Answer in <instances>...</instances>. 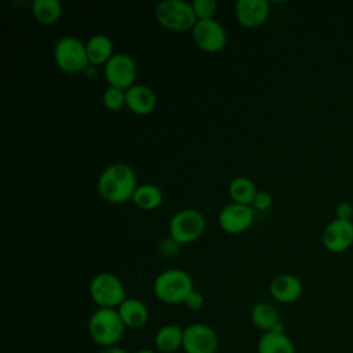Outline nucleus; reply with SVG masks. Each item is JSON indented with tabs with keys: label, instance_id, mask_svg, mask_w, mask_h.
Instances as JSON below:
<instances>
[{
	"label": "nucleus",
	"instance_id": "nucleus-1",
	"mask_svg": "<svg viewBox=\"0 0 353 353\" xmlns=\"http://www.w3.org/2000/svg\"><path fill=\"white\" fill-rule=\"evenodd\" d=\"M137 188V174L127 163L108 165L97 182L99 196L110 204H121L131 200Z\"/></svg>",
	"mask_w": 353,
	"mask_h": 353
},
{
	"label": "nucleus",
	"instance_id": "nucleus-2",
	"mask_svg": "<svg viewBox=\"0 0 353 353\" xmlns=\"http://www.w3.org/2000/svg\"><path fill=\"white\" fill-rule=\"evenodd\" d=\"M193 290L190 274L182 269H167L159 273L153 283L154 295L168 305L185 303Z\"/></svg>",
	"mask_w": 353,
	"mask_h": 353
},
{
	"label": "nucleus",
	"instance_id": "nucleus-3",
	"mask_svg": "<svg viewBox=\"0 0 353 353\" xmlns=\"http://www.w3.org/2000/svg\"><path fill=\"white\" fill-rule=\"evenodd\" d=\"M124 323L117 309L99 307L88 320V332L101 346H114L124 334Z\"/></svg>",
	"mask_w": 353,
	"mask_h": 353
},
{
	"label": "nucleus",
	"instance_id": "nucleus-4",
	"mask_svg": "<svg viewBox=\"0 0 353 353\" xmlns=\"http://www.w3.org/2000/svg\"><path fill=\"white\" fill-rule=\"evenodd\" d=\"M154 17L163 28L174 32L193 29L194 23L197 22L192 3L185 0L160 1L154 8Z\"/></svg>",
	"mask_w": 353,
	"mask_h": 353
},
{
	"label": "nucleus",
	"instance_id": "nucleus-5",
	"mask_svg": "<svg viewBox=\"0 0 353 353\" xmlns=\"http://www.w3.org/2000/svg\"><path fill=\"white\" fill-rule=\"evenodd\" d=\"M171 240L176 244H189L201 237L205 230V218L194 208L176 211L168 223Z\"/></svg>",
	"mask_w": 353,
	"mask_h": 353
},
{
	"label": "nucleus",
	"instance_id": "nucleus-6",
	"mask_svg": "<svg viewBox=\"0 0 353 353\" xmlns=\"http://www.w3.org/2000/svg\"><path fill=\"white\" fill-rule=\"evenodd\" d=\"M54 61L65 73H79L88 68L85 43L74 36H63L54 46Z\"/></svg>",
	"mask_w": 353,
	"mask_h": 353
},
{
	"label": "nucleus",
	"instance_id": "nucleus-7",
	"mask_svg": "<svg viewBox=\"0 0 353 353\" xmlns=\"http://www.w3.org/2000/svg\"><path fill=\"white\" fill-rule=\"evenodd\" d=\"M90 295L99 307L114 309L127 299L121 280L108 272L98 273L90 283Z\"/></svg>",
	"mask_w": 353,
	"mask_h": 353
},
{
	"label": "nucleus",
	"instance_id": "nucleus-8",
	"mask_svg": "<svg viewBox=\"0 0 353 353\" xmlns=\"http://www.w3.org/2000/svg\"><path fill=\"white\" fill-rule=\"evenodd\" d=\"M137 63L124 52H116L103 66V76L109 85L127 90L135 84Z\"/></svg>",
	"mask_w": 353,
	"mask_h": 353
},
{
	"label": "nucleus",
	"instance_id": "nucleus-9",
	"mask_svg": "<svg viewBox=\"0 0 353 353\" xmlns=\"http://www.w3.org/2000/svg\"><path fill=\"white\" fill-rule=\"evenodd\" d=\"M194 44L205 52H218L228 43V33L223 25L215 18L200 19L192 29Z\"/></svg>",
	"mask_w": 353,
	"mask_h": 353
},
{
	"label": "nucleus",
	"instance_id": "nucleus-10",
	"mask_svg": "<svg viewBox=\"0 0 353 353\" xmlns=\"http://www.w3.org/2000/svg\"><path fill=\"white\" fill-rule=\"evenodd\" d=\"M182 347L186 353H215L218 349V336L205 324H190L183 330Z\"/></svg>",
	"mask_w": 353,
	"mask_h": 353
},
{
	"label": "nucleus",
	"instance_id": "nucleus-11",
	"mask_svg": "<svg viewBox=\"0 0 353 353\" xmlns=\"http://www.w3.org/2000/svg\"><path fill=\"white\" fill-rule=\"evenodd\" d=\"M252 221L254 210L250 205L233 201L226 204L218 215V223L221 229L230 234H239L245 232L252 225Z\"/></svg>",
	"mask_w": 353,
	"mask_h": 353
},
{
	"label": "nucleus",
	"instance_id": "nucleus-12",
	"mask_svg": "<svg viewBox=\"0 0 353 353\" xmlns=\"http://www.w3.org/2000/svg\"><path fill=\"white\" fill-rule=\"evenodd\" d=\"M323 245L334 254L343 252L353 245V221L332 219L323 230Z\"/></svg>",
	"mask_w": 353,
	"mask_h": 353
},
{
	"label": "nucleus",
	"instance_id": "nucleus-13",
	"mask_svg": "<svg viewBox=\"0 0 353 353\" xmlns=\"http://www.w3.org/2000/svg\"><path fill=\"white\" fill-rule=\"evenodd\" d=\"M234 14L241 26L259 28L269 19L270 4L266 0H237Z\"/></svg>",
	"mask_w": 353,
	"mask_h": 353
},
{
	"label": "nucleus",
	"instance_id": "nucleus-14",
	"mask_svg": "<svg viewBox=\"0 0 353 353\" xmlns=\"http://www.w3.org/2000/svg\"><path fill=\"white\" fill-rule=\"evenodd\" d=\"M269 292L277 302L292 303L301 298L303 292V284L298 276L283 273L270 281Z\"/></svg>",
	"mask_w": 353,
	"mask_h": 353
},
{
	"label": "nucleus",
	"instance_id": "nucleus-15",
	"mask_svg": "<svg viewBox=\"0 0 353 353\" xmlns=\"http://www.w3.org/2000/svg\"><path fill=\"white\" fill-rule=\"evenodd\" d=\"M125 106L138 116H146L156 108V95L145 84H134L125 90Z\"/></svg>",
	"mask_w": 353,
	"mask_h": 353
},
{
	"label": "nucleus",
	"instance_id": "nucleus-16",
	"mask_svg": "<svg viewBox=\"0 0 353 353\" xmlns=\"http://www.w3.org/2000/svg\"><path fill=\"white\" fill-rule=\"evenodd\" d=\"M85 51L90 65H103L113 57V43L106 34L97 33L91 36L85 43Z\"/></svg>",
	"mask_w": 353,
	"mask_h": 353
},
{
	"label": "nucleus",
	"instance_id": "nucleus-17",
	"mask_svg": "<svg viewBox=\"0 0 353 353\" xmlns=\"http://www.w3.org/2000/svg\"><path fill=\"white\" fill-rule=\"evenodd\" d=\"M117 312L125 327L130 328H141L146 324L149 319L148 307L143 302L135 298H127L117 307Z\"/></svg>",
	"mask_w": 353,
	"mask_h": 353
},
{
	"label": "nucleus",
	"instance_id": "nucleus-18",
	"mask_svg": "<svg viewBox=\"0 0 353 353\" xmlns=\"http://www.w3.org/2000/svg\"><path fill=\"white\" fill-rule=\"evenodd\" d=\"M251 320L259 330L268 331H284L279 319L277 309L269 302H258L251 310Z\"/></svg>",
	"mask_w": 353,
	"mask_h": 353
},
{
	"label": "nucleus",
	"instance_id": "nucleus-19",
	"mask_svg": "<svg viewBox=\"0 0 353 353\" xmlns=\"http://www.w3.org/2000/svg\"><path fill=\"white\" fill-rule=\"evenodd\" d=\"M258 353H295V347L284 331H268L258 342Z\"/></svg>",
	"mask_w": 353,
	"mask_h": 353
},
{
	"label": "nucleus",
	"instance_id": "nucleus-20",
	"mask_svg": "<svg viewBox=\"0 0 353 353\" xmlns=\"http://www.w3.org/2000/svg\"><path fill=\"white\" fill-rule=\"evenodd\" d=\"M228 193L233 203L250 205L258 193L256 186L248 176H234L228 186Z\"/></svg>",
	"mask_w": 353,
	"mask_h": 353
},
{
	"label": "nucleus",
	"instance_id": "nucleus-21",
	"mask_svg": "<svg viewBox=\"0 0 353 353\" xmlns=\"http://www.w3.org/2000/svg\"><path fill=\"white\" fill-rule=\"evenodd\" d=\"M131 200L141 210L152 211V210H156V208H159L161 205V203H163V192H161V189L159 186H156L153 183L138 185V188L135 189Z\"/></svg>",
	"mask_w": 353,
	"mask_h": 353
},
{
	"label": "nucleus",
	"instance_id": "nucleus-22",
	"mask_svg": "<svg viewBox=\"0 0 353 353\" xmlns=\"http://www.w3.org/2000/svg\"><path fill=\"white\" fill-rule=\"evenodd\" d=\"M183 330L174 324L163 325L154 336V343L159 350L164 353H174L182 346Z\"/></svg>",
	"mask_w": 353,
	"mask_h": 353
},
{
	"label": "nucleus",
	"instance_id": "nucleus-23",
	"mask_svg": "<svg viewBox=\"0 0 353 353\" xmlns=\"http://www.w3.org/2000/svg\"><path fill=\"white\" fill-rule=\"evenodd\" d=\"M62 3L59 0H33L32 14L41 25H54L62 15Z\"/></svg>",
	"mask_w": 353,
	"mask_h": 353
},
{
	"label": "nucleus",
	"instance_id": "nucleus-24",
	"mask_svg": "<svg viewBox=\"0 0 353 353\" xmlns=\"http://www.w3.org/2000/svg\"><path fill=\"white\" fill-rule=\"evenodd\" d=\"M102 102L108 110H120L123 106H125V90L109 85L102 94Z\"/></svg>",
	"mask_w": 353,
	"mask_h": 353
},
{
	"label": "nucleus",
	"instance_id": "nucleus-25",
	"mask_svg": "<svg viewBox=\"0 0 353 353\" xmlns=\"http://www.w3.org/2000/svg\"><path fill=\"white\" fill-rule=\"evenodd\" d=\"M192 7L194 10L197 21L211 19V18H214V14L216 11V1L215 0H194V1H192Z\"/></svg>",
	"mask_w": 353,
	"mask_h": 353
},
{
	"label": "nucleus",
	"instance_id": "nucleus-26",
	"mask_svg": "<svg viewBox=\"0 0 353 353\" xmlns=\"http://www.w3.org/2000/svg\"><path fill=\"white\" fill-rule=\"evenodd\" d=\"M273 204V197L269 192H265V190H258L255 199H254V208L258 210V211H266L272 207Z\"/></svg>",
	"mask_w": 353,
	"mask_h": 353
},
{
	"label": "nucleus",
	"instance_id": "nucleus-27",
	"mask_svg": "<svg viewBox=\"0 0 353 353\" xmlns=\"http://www.w3.org/2000/svg\"><path fill=\"white\" fill-rule=\"evenodd\" d=\"M335 215L338 219L353 221V203L341 201L335 207Z\"/></svg>",
	"mask_w": 353,
	"mask_h": 353
},
{
	"label": "nucleus",
	"instance_id": "nucleus-28",
	"mask_svg": "<svg viewBox=\"0 0 353 353\" xmlns=\"http://www.w3.org/2000/svg\"><path fill=\"white\" fill-rule=\"evenodd\" d=\"M203 303H204V298H203V295H201L199 291H196V290H193V291L189 294V296L186 298V301H185V305H186L189 309H192V310H199V309H201Z\"/></svg>",
	"mask_w": 353,
	"mask_h": 353
},
{
	"label": "nucleus",
	"instance_id": "nucleus-29",
	"mask_svg": "<svg viewBox=\"0 0 353 353\" xmlns=\"http://www.w3.org/2000/svg\"><path fill=\"white\" fill-rule=\"evenodd\" d=\"M99 353H127V352H125V350H123L121 347L110 346V347H105V349H102Z\"/></svg>",
	"mask_w": 353,
	"mask_h": 353
},
{
	"label": "nucleus",
	"instance_id": "nucleus-30",
	"mask_svg": "<svg viewBox=\"0 0 353 353\" xmlns=\"http://www.w3.org/2000/svg\"><path fill=\"white\" fill-rule=\"evenodd\" d=\"M135 353H154L153 350H149V349H142V350H138Z\"/></svg>",
	"mask_w": 353,
	"mask_h": 353
}]
</instances>
